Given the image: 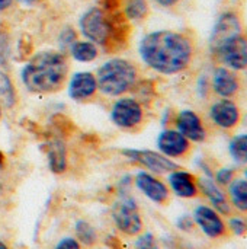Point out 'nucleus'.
I'll use <instances>...</instances> for the list:
<instances>
[{"label": "nucleus", "mask_w": 247, "mask_h": 249, "mask_svg": "<svg viewBox=\"0 0 247 249\" xmlns=\"http://www.w3.org/2000/svg\"><path fill=\"white\" fill-rule=\"evenodd\" d=\"M122 156L128 160L146 168L148 172L156 175H167L172 171L178 169L179 165L173 160L162 155L160 152L150 149H122Z\"/></svg>", "instance_id": "nucleus-7"}, {"label": "nucleus", "mask_w": 247, "mask_h": 249, "mask_svg": "<svg viewBox=\"0 0 247 249\" xmlns=\"http://www.w3.org/2000/svg\"><path fill=\"white\" fill-rule=\"evenodd\" d=\"M141 61L153 71L173 76L185 71L195 54L192 39L178 31L159 29L146 34L138 44Z\"/></svg>", "instance_id": "nucleus-1"}, {"label": "nucleus", "mask_w": 247, "mask_h": 249, "mask_svg": "<svg viewBox=\"0 0 247 249\" xmlns=\"http://www.w3.org/2000/svg\"><path fill=\"white\" fill-rule=\"evenodd\" d=\"M240 34H243V25H242L240 16L233 10H227V12L221 13L217 18L214 28L211 31V35H210L211 54L215 55L226 42H229L231 38H234Z\"/></svg>", "instance_id": "nucleus-8"}, {"label": "nucleus", "mask_w": 247, "mask_h": 249, "mask_svg": "<svg viewBox=\"0 0 247 249\" xmlns=\"http://www.w3.org/2000/svg\"><path fill=\"white\" fill-rule=\"evenodd\" d=\"M115 228L125 236H137L143 232L144 223L138 203L128 193H119L111 212Z\"/></svg>", "instance_id": "nucleus-5"}, {"label": "nucleus", "mask_w": 247, "mask_h": 249, "mask_svg": "<svg viewBox=\"0 0 247 249\" xmlns=\"http://www.w3.org/2000/svg\"><path fill=\"white\" fill-rule=\"evenodd\" d=\"M16 104H17L16 88L10 76L6 71L0 70V105L7 109H13Z\"/></svg>", "instance_id": "nucleus-22"}, {"label": "nucleus", "mask_w": 247, "mask_h": 249, "mask_svg": "<svg viewBox=\"0 0 247 249\" xmlns=\"http://www.w3.org/2000/svg\"><path fill=\"white\" fill-rule=\"evenodd\" d=\"M124 0H99V6L102 10L111 13V12H118L122 7Z\"/></svg>", "instance_id": "nucleus-32"}, {"label": "nucleus", "mask_w": 247, "mask_h": 249, "mask_svg": "<svg viewBox=\"0 0 247 249\" xmlns=\"http://www.w3.org/2000/svg\"><path fill=\"white\" fill-rule=\"evenodd\" d=\"M0 249H9V247L6 245V242L1 241V239H0Z\"/></svg>", "instance_id": "nucleus-38"}, {"label": "nucleus", "mask_w": 247, "mask_h": 249, "mask_svg": "<svg viewBox=\"0 0 247 249\" xmlns=\"http://www.w3.org/2000/svg\"><path fill=\"white\" fill-rule=\"evenodd\" d=\"M229 153L234 162L240 165H247V133L237 134L231 139L229 144Z\"/></svg>", "instance_id": "nucleus-25"}, {"label": "nucleus", "mask_w": 247, "mask_h": 249, "mask_svg": "<svg viewBox=\"0 0 247 249\" xmlns=\"http://www.w3.org/2000/svg\"><path fill=\"white\" fill-rule=\"evenodd\" d=\"M234 178H236V169H233V168H220L215 172L214 181L220 187H229L233 182Z\"/></svg>", "instance_id": "nucleus-29"}, {"label": "nucleus", "mask_w": 247, "mask_h": 249, "mask_svg": "<svg viewBox=\"0 0 247 249\" xmlns=\"http://www.w3.org/2000/svg\"><path fill=\"white\" fill-rule=\"evenodd\" d=\"M111 121L119 130H137L146 118L144 105L134 96H119L109 111Z\"/></svg>", "instance_id": "nucleus-6"}, {"label": "nucleus", "mask_w": 247, "mask_h": 249, "mask_svg": "<svg viewBox=\"0 0 247 249\" xmlns=\"http://www.w3.org/2000/svg\"><path fill=\"white\" fill-rule=\"evenodd\" d=\"M176 226L182 231V232H191L194 228H195V222H194V217L188 216V214H183L178 219L176 222Z\"/></svg>", "instance_id": "nucleus-33"}, {"label": "nucleus", "mask_w": 247, "mask_h": 249, "mask_svg": "<svg viewBox=\"0 0 247 249\" xmlns=\"http://www.w3.org/2000/svg\"><path fill=\"white\" fill-rule=\"evenodd\" d=\"M211 88L215 95L224 99L233 98L240 88V82L237 74L227 69V67H217L213 73V80H211Z\"/></svg>", "instance_id": "nucleus-19"}, {"label": "nucleus", "mask_w": 247, "mask_h": 249, "mask_svg": "<svg viewBox=\"0 0 247 249\" xmlns=\"http://www.w3.org/2000/svg\"><path fill=\"white\" fill-rule=\"evenodd\" d=\"M99 92L96 76L92 71H76L67 79V93L74 102H87Z\"/></svg>", "instance_id": "nucleus-11"}, {"label": "nucleus", "mask_w": 247, "mask_h": 249, "mask_svg": "<svg viewBox=\"0 0 247 249\" xmlns=\"http://www.w3.org/2000/svg\"><path fill=\"white\" fill-rule=\"evenodd\" d=\"M167 184H169V190L181 198L189 200L199 196L198 178L188 171L179 168L172 171L170 174H167Z\"/></svg>", "instance_id": "nucleus-17"}, {"label": "nucleus", "mask_w": 247, "mask_h": 249, "mask_svg": "<svg viewBox=\"0 0 247 249\" xmlns=\"http://www.w3.org/2000/svg\"><path fill=\"white\" fill-rule=\"evenodd\" d=\"M12 3H13V0H0V12L9 9L12 6Z\"/></svg>", "instance_id": "nucleus-35"}, {"label": "nucleus", "mask_w": 247, "mask_h": 249, "mask_svg": "<svg viewBox=\"0 0 247 249\" xmlns=\"http://www.w3.org/2000/svg\"><path fill=\"white\" fill-rule=\"evenodd\" d=\"M153 1H156L159 6H162V7H173V6H176L181 0H153Z\"/></svg>", "instance_id": "nucleus-34"}, {"label": "nucleus", "mask_w": 247, "mask_h": 249, "mask_svg": "<svg viewBox=\"0 0 247 249\" xmlns=\"http://www.w3.org/2000/svg\"><path fill=\"white\" fill-rule=\"evenodd\" d=\"M68 79V60L60 50H44L33 54L20 70V80L31 93L48 95L64 88Z\"/></svg>", "instance_id": "nucleus-2"}, {"label": "nucleus", "mask_w": 247, "mask_h": 249, "mask_svg": "<svg viewBox=\"0 0 247 249\" xmlns=\"http://www.w3.org/2000/svg\"><path fill=\"white\" fill-rule=\"evenodd\" d=\"M79 28L87 41L100 45L106 53H116L127 45L130 38V20L118 12H105L100 7L87 9L80 20Z\"/></svg>", "instance_id": "nucleus-3"}, {"label": "nucleus", "mask_w": 247, "mask_h": 249, "mask_svg": "<svg viewBox=\"0 0 247 249\" xmlns=\"http://www.w3.org/2000/svg\"><path fill=\"white\" fill-rule=\"evenodd\" d=\"M99 92L109 98H119L134 90L140 82L137 66L125 58H111L96 71Z\"/></svg>", "instance_id": "nucleus-4"}, {"label": "nucleus", "mask_w": 247, "mask_h": 249, "mask_svg": "<svg viewBox=\"0 0 247 249\" xmlns=\"http://www.w3.org/2000/svg\"><path fill=\"white\" fill-rule=\"evenodd\" d=\"M135 188L154 204H166L170 198L169 187L148 171H140L134 177Z\"/></svg>", "instance_id": "nucleus-10"}, {"label": "nucleus", "mask_w": 247, "mask_h": 249, "mask_svg": "<svg viewBox=\"0 0 247 249\" xmlns=\"http://www.w3.org/2000/svg\"><path fill=\"white\" fill-rule=\"evenodd\" d=\"M157 149L169 159L185 158L191 152V142L176 128H165L157 136Z\"/></svg>", "instance_id": "nucleus-13"}, {"label": "nucleus", "mask_w": 247, "mask_h": 249, "mask_svg": "<svg viewBox=\"0 0 247 249\" xmlns=\"http://www.w3.org/2000/svg\"><path fill=\"white\" fill-rule=\"evenodd\" d=\"M215 57L224 63V66L233 71H242L247 69V35L240 34L226 42Z\"/></svg>", "instance_id": "nucleus-9"}, {"label": "nucleus", "mask_w": 247, "mask_h": 249, "mask_svg": "<svg viewBox=\"0 0 247 249\" xmlns=\"http://www.w3.org/2000/svg\"><path fill=\"white\" fill-rule=\"evenodd\" d=\"M229 229H230L234 235L243 236V235H246L247 233V223L243 219H240V217H231V219L229 220Z\"/></svg>", "instance_id": "nucleus-30"}, {"label": "nucleus", "mask_w": 247, "mask_h": 249, "mask_svg": "<svg viewBox=\"0 0 247 249\" xmlns=\"http://www.w3.org/2000/svg\"><path fill=\"white\" fill-rule=\"evenodd\" d=\"M194 222L210 239H220L227 235V225L221 214L210 206H198L194 212Z\"/></svg>", "instance_id": "nucleus-12"}, {"label": "nucleus", "mask_w": 247, "mask_h": 249, "mask_svg": "<svg viewBox=\"0 0 247 249\" xmlns=\"http://www.w3.org/2000/svg\"><path fill=\"white\" fill-rule=\"evenodd\" d=\"M77 41V34L71 26H66L60 35H58V45H60V51L66 53L70 50V47Z\"/></svg>", "instance_id": "nucleus-27"}, {"label": "nucleus", "mask_w": 247, "mask_h": 249, "mask_svg": "<svg viewBox=\"0 0 247 249\" xmlns=\"http://www.w3.org/2000/svg\"><path fill=\"white\" fill-rule=\"evenodd\" d=\"M245 178H246V179H247V171H246V172H245Z\"/></svg>", "instance_id": "nucleus-40"}, {"label": "nucleus", "mask_w": 247, "mask_h": 249, "mask_svg": "<svg viewBox=\"0 0 247 249\" xmlns=\"http://www.w3.org/2000/svg\"><path fill=\"white\" fill-rule=\"evenodd\" d=\"M12 58V38L9 29L0 25V66L7 67Z\"/></svg>", "instance_id": "nucleus-26"}, {"label": "nucleus", "mask_w": 247, "mask_h": 249, "mask_svg": "<svg viewBox=\"0 0 247 249\" xmlns=\"http://www.w3.org/2000/svg\"><path fill=\"white\" fill-rule=\"evenodd\" d=\"M229 198L230 204L239 212L247 213V179L234 178L229 185Z\"/></svg>", "instance_id": "nucleus-20"}, {"label": "nucleus", "mask_w": 247, "mask_h": 249, "mask_svg": "<svg viewBox=\"0 0 247 249\" xmlns=\"http://www.w3.org/2000/svg\"><path fill=\"white\" fill-rule=\"evenodd\" d=\"M210 120L221 130H233L240 123V109L234 101L221 98L211 105Z\"/></svg>", "instance_id": "nucleus-15"}, {"label": "nucleus", "mask_w": 247, "mask_h": 249, "mask_svg": "<svg viewBox=\"0 0 247 249\" xmlns=\"http://www.w3.org/2000/svg\"><path fill=\"white\" fill-rule=\"evenodd\" d=\"M1 115H3V107L0 105V120H1Z\"/></svg>", "instance_id": "nucleus-39"}, {"label": "nucleus", "mask_w": 247, "mask_h": 249, "mask_svg": "<svg viewBox=\"0 0 247 249\" xmlns=\"http://www.w3.org/2000/svg\"><path fill=\"white\" fill-rule=\"evenodd\" d=\"M198 188H199V193L208 198L214 210H217L220 214H224V216L231 214V204H230L229 197L223 193L221 187L217 185L213 178L210 177L198 178Z\"/></svg>", "instance_id": "nucleus-18"}, {"label": "nucleus", "mask_w": 247, "mask_h": 249, "mask_svg": "<svg viewBox=\"0 0 247 249\" xmlns=\"http://www.w3.org/2000/svg\"><path fill=\"white\" fill-rule=\"evenodd\" d=\"M121 12L128 20H143L148 15V3L147 0H124Z\"/></svg>", "instance_id": "nucleus-24"}, {"label": "nucleus", "mask_w": 247, "mask_h": 249, "mask_svg": "<svg viewBox=\"0 0 247 249\" xmlns=\"http://www.w3.org/2000/svg\"><path fill=\"white\" fill-rule=\"evenodd\" d=\"M54 249H82V245L74 236H64L55 244Z\"/></svg>", "instance_id": "nucleus-31"}, {"label": "nucleus", "mask_w": 247, "mask_h": 249, "mask_svg": "<svg viewBox=\"0 0 247 249\" xmlns=\"http://www.w3.org/2000/svg\"><path fill=\"white\" fill-rule=\"evenodd\" d=\"M48 169L54 175H63L68 169V152L61 136L48 139L44 144Z\"/></svg>", "instance_id": "nucleus-16"}, {"label": "nucleus", "mask_w": 247, "mask_h": 249, "mask_svg": "<svg viewBox=\"0 0 247 249\" xmlns=\"http://www.w3.org/2000/svg\"><path fill=\"white\" fill-rule=\"evenodd\" d=\"M68 53H70L71 58L79 63H92L98 58L99 48L96 44H93L90 41H76L70 47Z\"/></svg>", "instance_id": "nucleus-21"}, {"label": "nucleus", "mask_w": 247, "mask_h": 249, "mask_svg": "<svg viewBox=\"0 0 247 249\" xmlns=\"http://www.w3.org/2000/svg\"><path fill=\"white\" fill-rule=\"evenodd\" d=\"M4 166H6V156H4V153L0 150V171L4 169Z\"/></svg>", "instance_id": "nucleus-36"}, {"label": "nucleus", "mask_w": 247, "mask_h": 249, "mask_svg": "<svg viewBox=\"0 0 247 249\" xmlns=\"http://www.w3.org/2000/svg\"><path fill=\"white\" fill-rule=\"evenodd\" d=\"M19 1L25 6H35L39 0H19Z\"/></svg>", "instance_id": "nucleus-37"}, {"label": "nucleus", "mask_w": 247, "mask_h": 249, "mask_svg": "<svg viewBox=\"0 0 247 249\" xmlns=\"http://www.w3.org/2000/svg\"><path fill=\"white\" fill-rule=\"evenodd\" d=\"M175 128L191 143H202L207 139V128L202 118L192 109H182L175 117Z\"/></svg>", "instance_id": "nucleus-14"}, {"label": "nucleus", "mask_w": 247, "mask_h": 249, "mask_svg": "<svg viewBox=\"0 0 247 249\" xmlns=\"http://www.w3.org/2000/svg\"><path fill=\"white\" fill-rule=\"evenodd\" d=\"M134 248L135 249H160V244L157 241V238L151 233V232H146V233H140L137 235V239L134 242Z\"/></svg>", "instance_id": "nucleus-28"}, {"label": "nucleus", "mask_w": 247, "mask_h": 249, "mask_svg": "<svg viewBox=\"0 0 247 249\" xmlns=\"http://www.w3.org/2000/svg\"><path fill=\"white\" fill-rule=\"evenodd\" d=\"M74 238L80 242V245L83 247H93L98 241V232L96 229L84 219H79L74 223Z\"/></svg>", "instance_id": "nucleus-23"}]
</instances>
